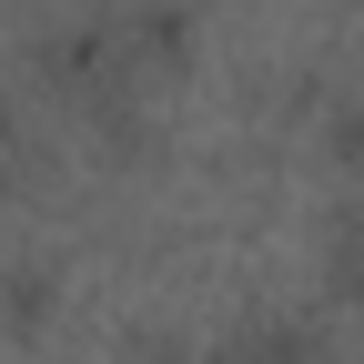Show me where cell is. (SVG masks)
<instances>
[{"instance_id":"1","label":"cell","mask_w":364,"mask_h":364,"mask_svg":"<svg viewBox=\"0 0 364 364\" xmlns=\"http://www.w3.org/2000/svg\"><path fill=\"white\" fill-rule=\"evenodd\" d=\"M243 364H334V354H324L314 324H263V334L243 344Z\"/></svg>"},{"instance_id":"2","label":"cell","mask_w":364,"mask_h":364,"mask_svg":"<svg viewBox=\"0 0 364 364\" xmlns=\"http://www.w3.org/2000/svg\"><path fill=\"white\" fill-rule=\"evenodd\" d=\"M41 304H51V284H41V273H0V324H31Z\"/></svg>"},{"instance_id":"3","label":"cell","mask_w":364,"mask_h":364,"mask_svg":"<svg viewBox=\"0 0 364 364\" xmlns=\"http://www.w3.org/2000/svg\"><path fill=\"white\" fill-rule=\"evenodd\" d=\"M334 162H344V172H364V102H344V112H334Z\"/></svg>"}]
</instances>
